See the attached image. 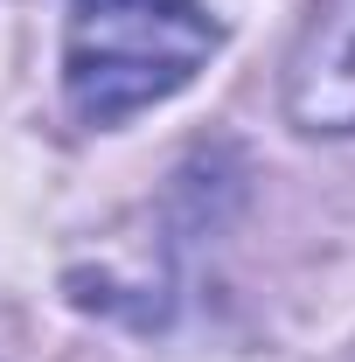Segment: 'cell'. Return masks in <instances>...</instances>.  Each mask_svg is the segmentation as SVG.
Segmentation results:
<instances>
[{"label":"cell","instance_id":"1","mask_svg":"<svg viewBox=\"0 0 355 362\" xmlns=\"http://www.w3.org/2000/svg\"><path fill=\"white\" fill-rule=\"evenodd\" d=\"M216 49L202 0H70L63 90L91 126H119L126 112L181 90Z\"/></svg>","mask_w":355,"mask_h":362},{"label":"cell","instance_id":"2","mask_svg":"<svg viewBox=\"0 0 355 362\" xmlns=\"http://www.w3.org/2000/svg\"><path fill=\"white\" fill-rule=\"evenodd\" d=\"M286 112L307 133H355V0H320L286 63Z\"/></svg>","mask_w":355,"mask_h":362}]
</instances>
